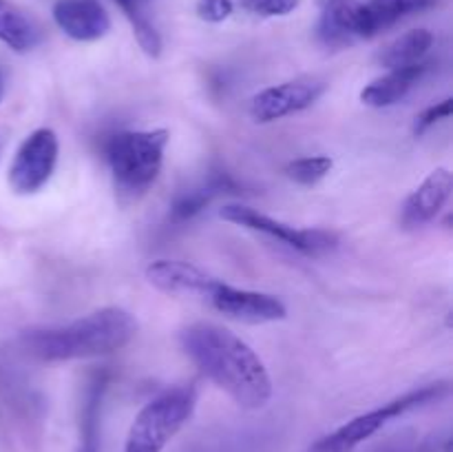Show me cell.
<instances>
[{"label":"cell","instance_id":"obj_10","mask_svg":"<svg viewBox=\"0 0 453 452\" xmlns=\"http://www.w3.org/2000/svg\"><path fill=\"white\" fill-rule=\"evenodd\" d=\"M51 16L58 29L78 43H96L111 31V16L97 0H56Z\"/></svg>","mask_w":453,"mask_h":452},{"label":"cell","instance_id":"obj_13","mask_svg":"<svg viewBox=\"0 0 453 452\" xmlns=\"http://www.w3.org/2000/svg\"><path fill=\"white\" fill-rule=\"evenodd\" d=\"M361 12V0H327L319 16V40L330 49H343L363 40Z\"/></svg>","mask_w":453,"mask_h":452},{"label":"cell","instance_id":"obj_3","mask_svg":"<svg viewBox=\"0 0 453 452\" xmlns=\"http://www.w3.org/2000/svg\"><path fill=\"white\" fill-rule=\"evenodd\" d=\"M171 133L166 129L150 131H119L104 144L106 162L113 177L115 193L122 202L142 198L159 177Z\"/></svg>","mask_w":453,"mask_h":452},{"label":"cell","instance_id":"obj_27","mask_svg":"<svg viewBox=\"0 0 453 452\" xmlns=\"http://www.w3.org/2000/svg\"><path fill=\"white\" fill-rule=\"evenodd\" d=\"M3 149H4V137L3 133H0V153H3Z\"/></svg>","mask_w":453,"mask_h":452},{"label":"cell","instance_id":"obj_24","mask_svg":"<svg viewBox=\"0 0 453 452\" xmlns=\"http://www.w3.org/2000/svg\"><path fill=\"white\" fill-rule=\"evenodd\" d=\"M233 0H197V4H195V13L203 22H212V25H219V22L228 20L233 16Z\"/></svg>","mask_w":453,"mask_h":452},{"label":"cell","instance_id":"obj_28","mask_svg":"<svg viewBox=\"0 0 453 452\" xmlns=\"http://www.w3.org/2000/svg\"><path fill=\"white\" fill-rule=\"evenodd\" d=\"M140 3H144V0H140Z\"/></svg>","mask_w":453,"mask_h":452},{"label":"cell","instance_id":"obj_14","mask_svg":"<svg viewBox=\"0 0 453 452\" xmlns=\"http://www.w3.org/2000/svg\"><path fill=\"white\" fill-rule=\"evenodd\" d=\"M427 74V65L418 62L411 66H401V69H389L380 78L372 80L361 91V102L372 109H388V106L398 105L405 100L407 93L420 82V78Z\"/></svg>","mask_w":453,"mask_h":452},{"label":"cell","instance_id":"obj_4","mask_svg":"<svg viewBox=\"0 0 453 452\" xmlns=\"http://www.w3.org/2000/svg\"><path fill=\"white\" fill-rule=\"evenodd\" d=\"M447 393H449L447 381H436V384L410 390V393L401 394V397L392 399V401L383 403V406L374 408V410L354 417V419L339 425V428L332 430L326 437L317 439L308 448V452H354L367 439L379 434L389 421L398 419V417L407 415V412L416 410V408H425L434 401H441Z\"/></svg>","mask_w":453,"mask_h":452},{"label":"cell","instance_id":"obj_9","mask_svg":"<svg viewBox=\"0 0 453 452\" xmlns=\"http://www.w3.org/2000/svg\"><path fill=\"white\" fill-rule=\"evenodd\" d=\"M206 300L221 315L243 323H270L288 317L286 304L277 295L230 286L221 279H217Z\"/></svg>","mask_w":453,"mask_h":452},{"label":"cell","instance_id":"obj_11","mask_svg":"<svg viewBox=\"0 0 453 452\" xmlns=\"http://www.w3.org/2000/svg\"><path fill=\"white\" fill-rule=\"evenodd\" d=\"M453 191V175L449 168L441 167L429 173L410 195L401 211V224L405 229H420L429 224L449 202Z\"/></svg>","mask_w":453,"mask_h":452},{"label":"cell","instance_id":"obj_1","mask_svg":"<svg viewBox=\"0 0 453 452\" xmlns=\"http://www.w3.org/2000/svg\"><path fill=\"white\" fill-rule=\"evenodd\" d=\"M190 362L243 410H261L273 399V379L248 341L224 326L195 322L180 332Z\"/></svg>","mask_w":453,"mask_h":452},{"label":"cell","instance_id":"obj_6","mask_svg":"<svg viewBox=\"0 0 453 452\" xmlns=\"http://www.w3.org/2000/svg\"><path fill=\"white\" fill-rule=\"evenodd\" d=\"M219 217L230 222V224L268 235V238L277 239V242L286 244V246L295 248V251L303 253L308 257L326 255V253L334 251L336 244H339V238L332 230L296 229V226H290L286 222L265 215V213H259L257 208L243 207V204H226L219 211Z\"/></svg>","mask_w":453,"mask_h":452},{"label":"cell","instance_id":"obj_23","mask_svg":"<svg viewBox=\"0 0 453 452\" xmlns=\"http://www.w3.org/2000/svg\"><path fill=\"white\" fill-rule=\"evenodd\" d=\"M451 111H453L451 97H445V100H441V102H436V105L423 109L414 120V136H423V133H427L434 124H438V122H442V120L449 118Z\"/></svg>","mask_w":453,"mask_h":452},{"label":"cell","instance_id":"obj_18","mask_svg":"<svg viewBox=\"0 0 453 452\" xmlns=\"http://www.w3.org/2000/svg\"><path fill=\"white\" fill-rule=\"evenodd\" d=\"M434 44V34L429 29H411L398 35L379 53V62L385 69H401L423 62Z\"/></svg>","mask_w":453,"mask_h":452},{"label":"cell","instance_id":"obj_19","mask_svg":"<svg viewBox=\"0 0 453 452\" xmlns=\"http://www.w3.org/2000/svg\"><path fill=\"white\" fill-rule=\"evenodd\" d=\"M106 377H93L84 394L82 412H80V441L75 452H100V417L102 399H104Z\"/></svg>","mask_w":453,"mask_h":452},{"label":"cell","instance_id":"obj_2","mask_svg":"<svg viewBox=\"0 0 453 452\" xmlns=\"http://www.w3.org/2000/svg\"><path fill=\"white\" fill-rule=\"evenodd\" d=\"M137 335V319L119 306H104L65 326L34 328L20 335L27 355L40 362H71L118 353Z\"/></svg>","mask_w":453,"mask_h":452},{"label":"cell","instance_id":"obj_15","mask_svg":"<svg viewBox=\"0 0 453 452\" xmlns=\"http://www.w3.org/2000/svg\"><path fill=\"white\" fill-rule=\"evenodd\" d=\"M237 191V184L230 180L228 175H211L208 180L199 182V184L190 186V189L181 191L171 204V222L175 224H184V222H190L193 217H197L217 195L224 193H234Z\"/></svg>","mask_w":453,"mask_h":452},{"label":"cell","instance_id":"obj_26","mask_svg":"<svg viewBox=\"0 0 453 452\" xmlns=\"http://www.w3.org/2000/svg\"><path fill=\"white\" fill-rule=\"evenodd\" d=\"M4 89H7V75H4V71L0 69V102H3L4 97Z\"/></svg>","mask_w":453,"mask_h":452},{"label":"cell","instance_id":"obj_22","mask_svg":"<svg viewBox=\"0 0 453 452\" xmlns=\"http://www.w3.org/2000/svg\"><path fill=\"white\" fill-rule=\"evenodd\" d=\"M242 7L255 16L277 18L295 12L299 7V0H242Z\"/></svg>","mask_w":453,"mask_h":452},{"label":"cell","instance_id":"obj_16","mask_svg":"<svg viewBox=\"0 0 453 452\" xmlns=\"http://www.w3.org/2000/svg\"><path fill=\"white\" fill-rule=\"evenodd\" d=\"M436 3L438 0H370V3H363V40L374 38L405 16L425 12Z\"/></svg>","mask_w":453,"mask_h":452},{"label":"cell","instance_id":"obj_5","mask_svg":"<svg viewBox=\"0 0 453 452\" xmlns=\"http://www.w3.org/2000/svg\"><path fill=\"white\" fill-rule=\"evenodd\" d=\"M197 406L193 386H177L146 403L133 419L122 452H162Z\"/></svg>","mask_w":453,"mask_h":452},{"label":"cell","instance_id":"obj_7","mask_svg":"<svg viewBox=\"0 0 453 452\" xmlns=\"http://www.w3.org/2000/svg\"><path fill=\"white\" fill-rule=\"evenodd\" d=\"M60 140L53 129L31 131L18 146L9 167V186L18 195H34L49 184L58 167Z\"/></svg>","mask_w":453,"mask_h":452},{"label":"cell","instance_id":"obj_20","mask_svg":"<svg viewBox=\"0 0 453 452\" xmlns=\"http://www.w3.org/2000/svg\"><path fill=\"white\" fill-rule=\"evenodd\" d=\"M113 3L119 4L124 16L131 22L133 34H135V40L142 47V51L150 58H157L162 53V35L155 29L153 22L146 18V13L142 12L140 0H113Z\"/></svg>","mask_w":453,"mask_h":452},{"label":"cell","instance_id":"obj_25","mask_svg":"<svg viewBox=\"0 0 453 452\" xmlns=\"http://www.w3.org/2000/svg\"><path fill=\"white\" fill-rule=\"evenodd\" d=\"M407 452H451V439H438V437H425L416 446H411Z\"/></svg>","mask_w":453,"mask_h":452},{"label":"cell","instance_id":"obj_12","mask_svg":"<svg viewBox=\"0 0 453 452\" xmlns=\"http://www.w3.org/2000/svg\"><path fill=\"white\" fill-rule=\"evenodd\" d=\"M146 279L153 288L166 295H202L206 297L217 277L199 266L181 260H155L146 266Z\"/></svg>","mask_w":453,"mask_h":452},{"label":"cell","instance_id":"obj_8","mask_svg":"<svg viewBox=\"0 0 453 452\" xmlns=\"http://www.w3.org/2000/svg\"><path fill=\"white\" fill-rule=\"evenodd\" d=\"M326 89L327 84L321 78H312V75L274 84V87L264 89L252 97L250 115L259 124L277 122L288 115L310 109L326 93Z\"/></svg>","mask_w":453,"mask_h":452},{"label":"cell","instance_id":"obj_17","mask_svg":"<svg viewBox=\"0 0 453 452\" xmlns=\"http://www.w3.org/2000/svg\"><path fill=\"white\" fill-rule=\"evenodd\" d=\"M0 43L16 53L31 51L40 43L38 25L9 0H0Z\"/></svg>","mask_w":453,"mask_h":452},{"label":"cell","instance_id":"obj_21","mask_svg":"<svg viewBox=\"0 0 453 452\" xmlns=\"http://www.w3.org/2000/svg\"><path fill=\"white\" fill-rule=\"evenodd\" d=\"M332 168H334V160L330 155H305V158H296L286 164V175L295 184L314 186L323 177H327Z\"/></svg>","mask_w":453,"mask_h":452}]
</instances>
